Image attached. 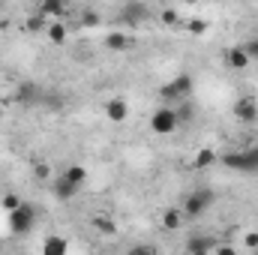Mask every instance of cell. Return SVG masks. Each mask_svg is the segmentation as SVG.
<instances>
[{
	"label": "cell",
	"mask_w": 258,
	"mask_h": 255,
	"mask_svg": "<svg viewBox=\"0 0 258 255\" xmlns=\"http://www.w3.org/2000/svg\"><path fill=\"white\" fill-rule=\"evenodd\" d=\"M192 87H195L192 75H189V72H177L168 84L159 87V99H162L165 105H171V102H183V99L192 93Z\"/></svg>",
	"instance_id": "1"
},
{
	"label": "cell",
	"mask_w": 258,
	"mask_h": 255,
	"mask_svg": "<svg viewBox=\"0 0 258 255\" xmlns=\"http://www.w3.org/2000/svg\"><path fill=\"white\" fill-rule=\"evenodd\" d=\"M213 201H216V192L213 189H192V192H186L180 210H183L186 219H198V216H204L213 207Z\"/></svg>",
	"instance_id": "2"
},
{
	"label": "cell",
	"mask_w": 258,
	"mask_h": 255,
	"mask_svg": "<svg viewBox=\"0 0 258 255\" xmlns=\"http://www.w3.org/2000/svg\"><path fill=\"white\" fill-rule=\"evenodd\" d=\"M6 225H9V234L24 237V234H30L33 225H36V210H33L30 204H21L18 210H12V213L6 216Z\"/></svg>",
	"instance_id": "3"
},
{
	"label": "cell",
	"mask_w": 258,
	"mask_h": 255,
	"mask_svg": "<svg viewBox=\"0 0 258 255\" xmlns=\"http://www.w3.org/2000/svg\"><path fill=\"white\" fill-rule=\"evenodd\" d=\"M177 126H180L177 108H171V105H162L150 114V132L153 135H171V132H177Z\"/></svg>",
	"instance_id": "4"
},
{
	"label": "cell",
	"mask_w": 258,
	"mask_h": 255,
	"mask_svg": "<svg viewBox=\"0 0 258 255\" xmlns=\"http://www.w3.org/2000/svg\"><path fill=\"white\" fill-rule=\"evenodd\" d=\"M222 165L231 168V171H243V174H252L258 171V153L249 147V150H234V153H225L222 156Z\"/></svg>",
	"instance_id": "5"
},
{
	"label": "cell",
	"mask_w": 258,
	"mask_h": 255,
	"mask_svg": "<svg viewBox=\"0 0 258 255\" xmlns=\"http://www.w3.org/2000/svg\"><path fill=\"white\" fill-rule=\"evenodd\" d=\"M150 15H153V9L147 3H141V0H129L120 9V21H126V24H144Z\"/></svg>",
	"instance_id": "6"
},
{
	"label": "cell",
	"mask_w": 258,
	"mask_h": 255,
	"mask_svg": "<svg viewBox=\"0 0 258 255\" xmlns=\"http://www.w3.org/2000/svg\"><path fill=\"white\" fill-rule=\"evenodd\" d=\"M105 120H111V123L129 120V102L123 96H111V99L105 102Z\"/></svg>",
	"instance_id": "7"
},
{
	"label": "cell",
	"mask_w": 258,
	"mask_h": 255,
	"mask_svg": "<svg viewBox=\"0 0 258 255\" xmlns=\"http://www.w3.org/2000/svg\"><path fill=\"white\" fill-rule=\"evenodd\" d=\"M234 117L240 120V123H252L258 120V102L252 96H240L237 102H234Z\"/></svg>",
	"instance_id": "8"
},
{
	"label": "cell",
	"mask_w": 258,
	"mask_h": 255,
	"mask_svg": "<svg viewBox=\"0 0 258 255\" xmlns=\"http://www.w3.org/2000/svg\"><path fill=\"white\" fill-rule=\"evenodd\" d=\"M213 246H216L213 237H207V234H192V237L186 240V255H210Z\"/></svg>",
	"instance_id": "9"
},
{
	"label": "cell",
	"mask_w": 258,
	"mask_h": 255,
	"mask_svg": "<svg viewBox=\"0 0 258 255\" xmlns=\"http://www.w3.org/2000/svg\"><path fill=\"white\" fill-rule=\"evenodd\" d=\"M42 99V90H39V84H33V81H24V84H18V90H15V102H21V105H30V102H39Z\"/></svg>",
	"instance_id": "10"
},
{
	"label": "cell",
	"mask_w": 258,
	"mask_h": 255,
	"mask_svg": "<svg viewBox=\"0 0 258 255\" xmlns=\"http://www.w3.org/2000/svg\"><path fill=\"white\" fill-rule=\"evenodd\" d=\"M225 63L231 66L234 72H243V69H249V54L243 51V45H231L225 51Z\"/></svg>",
	"instance_id": "11"
},
{
	"label": "cell",
	"mask_w": 258,
	"mask_h": 255,
	"mask_svg": "<svg viewBox=\"0 0 258 255\" xmlns=\"http://www.w3.org/2000/svg\"><path fill=\"white\" fill-rule=\"evenodd\" d=\"M51 189H54V195H57L60 201H72V198H75V195L81 192V186H75V183H69V180H66L63 174H57V177L51 180Z\"/></svg>",
	"instance_id": "12"
},
{
	"label": "cell",
	"mask_w": 258,
	"mask_h": 255,
	"mask_svg": "<svg viewBox=\"0 0 258 255\" xmlns=\"http://www.w3.org/2000/svg\"><path fill=\"white\" fill-rule=\"evenodd\" d=\"M66 249H69V240L60 234H48L42 240V255H66Z\"/></svg>",
	"instance_id": "13"
},
{
	"label": "cell",
	"mask_w": 258,
	"mask_h": 255,
	"mask_svg": "<svg viewBox=\"0 0 258 255\" xmlns=\"http://www.w3.org/2000/svg\"><path fill=\"white\" fill-rule=\"evenodd\" d=\"M183 219H186V216H183L180 207H165V210H162V228H165V231H177V228L183 225Z\"/></svg>",
	"instance_id": "14"
},
{
	"label": "cell",
	"mask_w": 258,
	"mask_h": 255,
	"mask_svg": "<svg viewBox=\"0 0 258 255\" xmlns=\"http://www.w3.org/2000/svg\"><path fill=\"white\" fill-rule=\"evenodd\" d=\"M105 48H111V51H126V48H132V36H129V33H120V30H111V33L105 36Z\"/></svg>",
	"instance_id": "15"
},
{
	"label": "cell",
	"mask_w": 258,
	"mask_h": 255,
	"mask_svg": "<svg viewBox=\"0 0 258 255\" xmlns=\"http://www.w3.org/2000/svg\"><path fill=\"white\" fill-rule=\"evenodd\" d=\"M63 12H66L63 0H45V3H39V15H42V18H54V21H57Z\"/></svg>",
	"instance_id": "16"
},
{
	"label": "cell",
	"mask_w": 258,
	"mask_h": 255,
	"mask_svg": "<svg viewBox=\"0 0 258 255\" xmlns=\"http://www.w3.org/2000/svg\"><path fill=\"white\" fill-rule=\"evenodd\" d=\"M60 174H63V177L69 180V183H75V186H84V180H87V168H81L78 162L66 165L63 171H60Z\"/></svg>",
	"instance_id": "17"
},
{
	"label": "cell",
	"mask_w": 258,
	"mask_h": 255,
	"mask_svg": "<svg viewBox=\"0 0 258 255\" xmlns=\"http://www.w3.org/2000/svg\"><path fill=\"white\" fill-rule=\"evenodd\" d=\"M48 39L54 42V45H63L66 42V24H60V21H48Z\"/></svg>",
	"instance_id": "18"
},
{
	"label": "cell",
	"mask_w": 258,
	"mask_h": 255,
	"mask_svg": "<svg viewBox=\"0 0 258 255\" xmlns=\"http://www.w3.org/2000/svg\"><path fill=\"white\" fill-rule=\"evenodd\" d=\"M93 228L99 234H117V225H114L111 216H93Z\"/></svg>",
	"instance_id": "19"
},
{
	"label": "cell",
	"mask_w": 258,
	"mask_h": 255,
	"mask_svg": "<svg viewBox=\"0 0 258 255\" xmlns=\"http://www.w3.org/2000/svg\"><path fill=\"white\" fill-rule=\"evenodd\" d=\"M21 204H24V201H21V198H18V195H15V192H6V195H3V198H0V207H3V210H6V216H9V213H12V210H18V207H21Z\"/></svg>",
	"instance_id": "20"
},
{
	"label": "cell",
	"mask_w": 258,
	"mask_h": 255,
	"mask_svg": "<svg viewBox=\"0 0 258 255\" xmlns=\"http://www.w3.org/2000/svg\"><path fill=\"white\" fill-rule=\"evenodd\" d=\"M78 21H81V27H96V24H99L102 18H99V12H96V9H84Z\"/></svg>",
	"instance_id": "21"
},
{
	"label": "cell",
	"mask_w": 258,
	"mask_h": 255,
	"mask_svg": "<svg viewBox=\"0 0 258 255\" xmlns=\"http://www.w3.org/2000/svg\"><path fill=\"white\" fill-rule=\"evenodd\" d=\"M213 159H216V153L213 150H198V156H195V168H207V165H213Z\"/></svg>",
	"instance_id": "22"
},
{
	"label": "cell",
	"mask_w": 258,
	"mask_h": 255,
	"mask_svg": "<svg viewBox=\"0 0 258 255\" xmlns=\"http://www.w3.org/2000/svg\"><path fill=\"white\" fill-rule=\"evenodd\" d=\"M27 30H33V33H36V30H48V21H45L42 15H30V18H27Z\"/></svg>",
	"instance_id": "23"
},
{
	"label": "cell",
	"mask_w": 258,
	"mask_h": 255,
	"mask_svg": "<svg viewBox=\"0 0 258 255\" xmlns=\"http://www.w3.org/2000/svg\"><path fill=\"white\" fill-rule=\"evenodd\" d=\"M162 21H165L168 27H177V24H180V15H177V9H171V6H168V9H162Z\"/></svg>",
	"instance_id": "24"
},
{
	"label": "cell",
	"mask_w": 258,
	"mask_h": 255,
	"mask_svg": "<svg viewBox=\"0 0 258 255\" xmlns=\"http://www.w3.org/2000/svg\"><path fill=\"white\" fill-rule=\"evenodd\" d=\"M186 30L195 33V36H198V33H207V21H204V18H192V21L186 24Z\"/></svg>",
	"instance_id": "25"
},
{
	"label": "cell",
	"mask_w": 258,
	"mask_h": 255,
	"mask_svg": "<svg viewBox=\"0 0 258 255\" xmlns=\"http://www.w3.org/2000/svg\"><path fill=\"white\" fill-rule=\"evenodd\" d=\"M126 255H159L156 246H150V243H141V246H132Z\"/></svg>",
	"instance_id": "26"
},
{
	"label": "cell",
	"mask_w": 258,
	"mask_h": 255,
	"mask_svg": "<svg viewBox=\"0 0 258 255\" xmlns=\"http://www.w3.org/2000/svg\"><path fill=\"white\" fill-rule=\"evenodd\" d=\"M33 171H36V177H42V180H45V177H51V165H48V162H36V165H33Z\"/></svg>",
	"instance_id": "27"
},
{
	"label": "cell",
	"mask_w": 258,
	"mask_h": 255,
	"mask_svg": "<svg viewBox=\"0 0 258 255\" xmlns=\"http://www.w3.org/2000/svg\"><path fill=\"white\" fill-rule=\"evenodd\" d=\"M243 51L249 54V60H258V39H249V42H243Z\"/></svg>",
	"instance_id": "28"
},
{
	"label": "cell",
	"mask_w": 258,
	"mask_h": 255,
	"mask_svg": "<svg viewBox=\"0 0 258 255\" xmlns=\"http://www.w3.org/2000/svg\"><path fill=\"white\" fill-rule=\"evenodd\" d=\"M243 243L255 252V249H258V231H246V234H243Z\"/></svg>",
	"instance_id": "29"
},
{
	"label": "cell",
	"mask_w": 258,
	"mask_h": 255,
	"mask_svg": "<svg viewBox=\"0 0 258 255\" xmlns=\"http://www.w3.org/2000/svg\"><path fill=\"white\" fill-rule=\"evenodd\" d=\"M216 255H237V249L228 246V243H222V246H216Z\"/></svg>",
	"instance_id": "30"
},
{
	"label": "cell",
	"mask_w": 258,
	"mask_h": 255,
	"mask_svg": "<svg viewBox=\"0 0 258 255\" xmlns=\"http://www.w3.org/2000/svg\"><path fill=\"white\" fill-rule=\"evenodd\" d=\"M252 150H255V153H258V141H255V144H252Z\"/></svg>",
	"instance_id": "31"
},
{
	"label": "cell",
	"mask_w": 258,
	"mask_h": 255,
	"mask_svg": "<svg viewBox=\"0 0 258 255\" xmlns=\"http://www.w3.org/2000/svg\"><path fill=\"white\" fill-rule=\"evenodd\" d=\"M255 255H258V249H255Z\"/></svg>",
	"instance_id": "32"
}]
</instances>
